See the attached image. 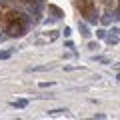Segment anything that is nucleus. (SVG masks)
Wrapping results in <instances>:
<instances>
[{"mask_svg":"<svg viewBox=\"0 0 120 120\" xmlns=\"http://www.w3.org/2000/svg\"><path fill=\"white\" fill-rule=\"evenodd\" d=\"M80 32H82V34H84V36H88V34H90L88 30H86V26H80Z\"/></svg>","mask_w":120,"mask_h":120,"instance_id":"obj_5","label":"nucleus"},{"mask_svg":"<svg viewBox=\"0 0 120 120\" xmlns=\"http://www.w3.org/2000/svg\"><path fill=\"white\" fill-rule=\"evenodd\" d=\"M14 106H18V108H24V106H26V100H18V102H14Z\"/></svg>","mask_w":120,"mask_h":120,"instance_id":"obj_4","label":"nucleus"},{"mask_svg":"<svg viewBox=\"0 0 120 120\" xmlns=\"http://www.w3.org/2000/svg\"><path fill=\"white\" fill-rule=\"evenodd\" d=\"M64 108H56V110H50V112H48V114H52V116H58V114H64Z\"/></svg>","mask_w":120,"mask_h":120,"instance_id":"obj_2","label":"nucleus"},{"mask_svg":"<svg viewBox=\"0 0 120 120\" xmlns=\"http://www.w3.org/2000/svg\"><path fill=\"white\" fill-rule=\"evenodd\" d=\"M4 32L6 36H22L26 32V26L20 22H4Z\"/></svg>","mask_w":120,"mask_h":120,"instance_id":"obj_1","label":"nucleus"},{"mask_svg":"<svg viewBox=\"0 0 120 120\" xmlns=\"http://www.w3.org/2000/svg\"><path fill=\"white\" fill-rule=\"evenodd\" d=\"M48 8H50V10H52V12H54V14H56V16H62V12H60V10H58V8H56V6H48Z\"/></svg>","mask_w":120,"mask_h":120,"instance_id":"obj_3","label":"nucleus"},{"mask_svg":"<svg viewBox=\"0 0 120 120\" xmlns=\"http://www.w3.org/2000/svg\"><path fill=\"white\" fill-rule=\"evenodd\" d=\"M10 56V52H0V58H8Z\"/></svg>","mask_w":120,"mask_h":120,"instance_id":"obj_6","label":"nucleus"}]
</instances>
